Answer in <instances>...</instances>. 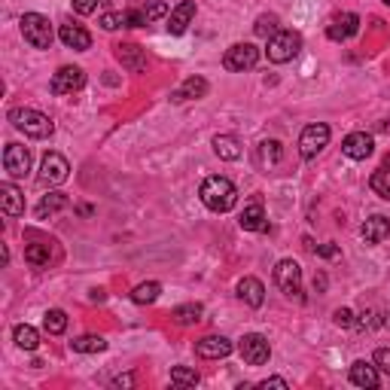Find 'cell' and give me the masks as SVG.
Instances as JSON below:
<instances>
[{"label":"cell","instance_id":"6da1fadb","mask_svg":"<svg viewBox=\"0 0 390 390\" xmlns=\"http://www.w3.org/2000/svg\"><path fill=\"white\" fill-rule=\"evenodd\" d=\"M199 195H201V201H205V208H210L214 214H229V210L238 205V189L226 177H208V180L201 183Z\"/></svg>","mask_w":390,"mask_h":390},{"label":"cell","instance_id":"7a4b0ae2","mask_svg":"<svg viewBox=\"0 0 390 390\" xmlns=\"http://www.w3.org/2000/svg\"><path fill=\"white\" fill-rule=\"evenodd\" d=\"M10 122L19 131H25L28 137H34V140H43V137H49L52 131H55V122H52L46 113L31 110V107H15V110H10Z\"/></svg>","mask_w":390,"mask_h":390},{"label":"cell","instance_id":"3957f363","mask_svg":"<svg viewBox=\"0 0 390 390\" xmlns=\"http://www.w3.org/2000/svg\"><path fill=\"white\" fill-rule=\"evenodd\" d=\"M22 37L25 43H31L34 49H49L52 40H55V31H52V22L40 13H25L22 15Z\"/></svg>","mask_w":390,"mask_h":390},{"label":"cell","instance_id":"277c9868","mask_svg":"<svg viewBox=\"0 0 390 390\" xmlns=\"http://www.w3.org/2000/svg\"><path fill=\"white\" fill-rule=\"evenodd\" d=\"M302 52V37H299L296 31H278L274 37H269V49H265V55H269L271 65H287Z\"/></svg>","mask_w":390,"mask_h":390},{"label":"cell","instance_id":"5b68a950","mask_svg":"<svg viewBox=\"0 0 390 390\" xmlns=\"http://www.w3.org/2000/svg\"><path fill=\"white\" fill-rule=\"evenodd\" d=\"M274 283H278V290L283 292L287 299H299L302 302V269H299L296 260H281L274 265Z\"/></svg>","mask_w":390,"mask_h":390},{"label":"cell","instance_id":"8992f818","mask_svg":"<svg viewBox=\"0 0 390 390\" xmlns=\"http://www.w3.org/2000/svg\"><path fill=\"white\" fill-rule=\"evenodd\" d=\"M256 65H260V49L253 43H235L223 55V67L232 70V74H244V70H253Z\"/></svg>","mask_w":390,"mask_h":390},{"label":"cell","instance_id":"52a82bcc","mask_svg":"<svg viewBox=\"0 0 390 390\" xmlns=\"http://www.w3.org/2000/svg\"><path fill=\"white\" fill-rule=\"evenodd\" d=\"M330 126L326 122H311V126L302 128V135H299V153L302 159H314L317 153H323V147L330 144Z\"/></svg>","mask_w":390,"mask_h":390},{"label":"cell","instance_id":"ba28073f","mask_svg":"<svg viewBox=\"0 0 390 390\" xmlns=\"http://www.w3.org/2000/svg\"><path fill=\"white\" fill-rule=\"evenodd\" d=\"M238 351H241V357H244L247 366H265L269 357H271V344L260 332H247L244 339L238 342Z\"/></svg>","mask_w":390,"mask_h":390},{"label":"cell","instance_id":"9c48e42d","mask_svg":"<svg viewBox=\"0 0 390 390\" xmlns=\"http://www.w3.org/2000/svg\"><path fill=\"white\" fill-rule=\"evenodd\" d=\"M83 86H86L83 67H70V65L58 67L55 74H52V83H49L52 95H74V92H79Z\"/></svg>","mask_w":390,"mask_h":390},{"label":"cell","instance_id":"30bf717a","mask_svg":"<svg viewBox=\"0 0 390 390\" xmlns=\"http://www.w3.org/2000/svg\"><path fill=\"white\" fill-rule=\"evenodd\" d=\"M67 174H70V165H67V159L61 156V153H46V156H43V162H40V183L58 186V183L67 180Z\"/></svg>","mask_w":390,"mask_h":390},{"label":"cell","instance_id":"8fae6325","mask_svg":"<svg viewBox=\"0 0 390 390\" xmlns=\"http://www.w3.org/2000/svg\"><path fill=\"white\" fill-rule=\"evenodd\" d=\"M342 153L354 159V162H363V159H369L375 153V140H372V135H366V131H354V135L342 140Z\"/></svg>","mask_w":390,"mask_h":390},{"label":"cell","instance_id":"7c38bea8","mask_svg":"<svg viewBox=\"0 0 390 390\" xmlns=\"http://www.w3.org/2000/svg\"><path fill=\"white\" fill-rule=\"evenodd\" d=\"M113 52H116V61L128 74H144L147 70V52L137 43H119V46H113Z\"/></svg>","mask_w":390,"mask_h":390},{"label":"cell","instance_id":"4fadbf2b","mask_svg":"<svg viewBox=\"0 0 390 390\" xmlns=\"http://www.w3.org/2000/svg\"><path fill=\"white\" fill-rule=\"evenodd\" d=\"M4 168L10 177H25L31 171V153L22 144H10L4 149Z\"/></svg>","mask_w":390,"mask_h":390},{"label":"cell","instance_id":"5bb4252c","mask_svg":"<svg viewBox=\"0 0 390 390\" xmlns=\"http://www.w3.org/2000/svg\"><path fill=\"white\" fill-rule=\"evenodd\" d=\"M195 354L201 360H220V357H229L232 354V342L226 335H205V339L195 342Z\"/></svg>","mask_w":390,"mask_h":390},{"label":"cell","instance_id":"9a60e30c","mask_svg":"<svg viewBox=\"0 0 390 390\" xmlns=\"http://www.w3.org/2000/svg\"><path fill=\"white\" fill-rule=\"evenodd\" d=\"M58 37H61V43H65L67 49H74V52L92 49V34H88L83 25H74V22L61 25V28H58Z\"/></svg>","mask_w":390,"mask_h":390},{"label":"cell","instance_id":"2e32d148","mask_svg":"<svg viewBox=\"0 0 390 390\" xmlns=\"http://www.w3.org/2000/svg\"><path fill=\"white\" fill-rule=\"evenodd\" d=\"M192 19H195V0H180V4L168 13V31L177 37V34H183L189 28Z\"/></svg>","mask_w":390,"mask_h":390},{"label":"cell","instance_id":"e0dca14e","mask_svg":"<svg viewBox=\"0 0 390 390\" xmlns=\"http://www.w3.org/2000/svg\"><path fill=\"white\" fill-rule=\"evenodd\" d=\"M360 31V15H354V13H342L339 19H335L330 28H326V37L335 40V43H342V40H348L354 37V34Z\"/></svg>","mask_w":390,"mask_h":390},{"label":"cell","instance_id":"ac0fdd59","mask_svg":"<svg viewBox=\"0 0 390 390\" xmlns=\"http://www.w3.org/2000/svg\"><path fill=\"white\" fill-rule=\"evenodd\" d=\"M238 299L250 308H262L265 302V287L260 278H241L238 281Z\"/></svg>","mask_w":390,"mask_h":390},{"label":"cell","instance_id":"d6986e66","mask_svg":"<svg viewBox=\"0 0 390 390\" xmlns=\"http://www.w3.org/2000/svg\"><path fill=\"white\" fill-rule=\"evenodd\" d=\"M360 235H363V241H369V244H381V241H387V238H390V220H387V217H381V214L369 217L366 223H363Z\"/></svg>","mask_w":390,"mask_h":390},{"label":"cell","instance_id":"ffe728a7","mask_svg":"<svg viewBox=\"0 0 390 390\" xmlns=\"http://www.w3.org/2000/svg\"><path fill=\"white\" fill-rule=\"evenodd\" d=\"M0 205H4L6 217H22L25 214V195H22L19 186H13V183L0 186Z\"/></svg>","mask_w":390,"mask_h":390},{"label":"cell","instance_id":"44dd1931","mask_svg":"<svg viewBox=\"0 0 390 390\" xmlns=\"http://www.w3.org/2000/svg\"><path fill=\"white\" fill-rule=\"evenodd\" d=\"M378 366L375 363H366V360H357L351 366V384H357V387H378Z\"/></svg>","mask_w":390,"mask_h":390},{"label":"cell","instance_id":"7402d4cb","mask_svg":"<svg viewBox=\"0 0 390 390\" xmlns=\"http://www.w3.org/2000/svg\"><path fill=\"white\" fill-rule=\"evenodd\" d=\"M208 88H210V86H208V79H201V76H189L180 88H177V92H171V101H174V104H180V101H192V98L199 101V98H205V95H208Z\"/></svg>","mask_w":390,"mask_h":390},{"label":"cell","instance_id":"603a6c76","mask_svg":"<svg viewBox=\"0 0 390 390\" xmlns=\"http://www.w3.org/2000/svg\"><path fill=\"white\" fill-rule=\"evenodd\" d=\"M238 226H241L244 232H262V229H265V208H262V201H250V205L244 208L241 220H238Z\"/></svg>","mask_w":390,"mask_h":390},{"label":"cell","instance_id":"cb8c5ba5","mask_svg":"<svg viewBox=\"0 0 390 390\" xmlns=\"http://www.w3.org/2000/svg\"><path fill=\"white\" fill-rule=\"evenodd\" d=\"M214 153L220 159H226V162H238L244 153V147H241V140H238L235 135H217L214 137Z\"/></svg>","mask_w":390,"mask_h":390},{"label":"cell","instance_id":"d4e9b609","mask_svg":"<svg viewBox=\"0 0 390 390\" xmlns=\"http://www.w3.org/2000/svg\"><path fill=\"white\" fill-rule=\"evenodd\" d=\"M67 205H70V201H67L65 192H49L46 199L37 205V210H34V214H37V220H46V217H55L58 210H65Z\"/></svg>","mask_w":390,"mask_h":390},{"label":"cell","instance_id":"484cf974","mask_svg":"<svg viewBox=\"0 0 390 390\" xmlns=\"http://www.w3.org/2000/svg\"><path fill=\"white\" fill-rule=\"evenodd\" d=\"M70 348L76 354H101L107 351V339L104 335H79V339L70 342Z\"/></svg>","mask_w":390,"mask_h":390},{"label":"cell","instance_id":"4316f807","mask_svg":"<svg viewBox=\"0 0 390 390\" xmlns=\"http://www.w3.org/2000/svg\"><path fill=\"white\" fill-rule=\"evenodd\" d=\"M13 339H15V344H19L22 351H37L40 332L34 330V326H28V323H19V326L13 330Z\"/></svg>","mask_w":390,"mask_h":390},{"label":"cell","instance_id":"83f0119b","mask_svg":"<svg viewBox=\"0 0 390 390\" xmlns=\"http://www.w3.org/2000/svg\"><path fill=\"white\" fill-rule=\"evenodd\" d=\"M201 314H205V308H201L199 302H186V305H177L174 311H171V317L180 326H189V323H199L201 321Z\"/></svg>","mask_w":390,"mask_h":390},{"label":"cell","instance_id":"f1b7e54d","mask_svg":"<svg viewBox=\"0 0 390 390\" xmlns=\"http://www.w3.org/2000/svg\"><path fill=\"white\" fill-rule=\"evenodd\" d=\"M43 330L49 335H61L67 330V314L61 311V308H49V311L43 314Z\"/></svg>","mask_w":390,"mask_h":390},{"label":"cell","instance_id":"f546056e","mask_svg":"<svg viewBox=\"0 0 390 390\" xmlns=\"http://www.w3.org/2000/svg\"><path fill=\"white\" fill-rule=\"evenodd\" d=\"M159 292H162V283L147 281V283H137V287L131 290V299H135L137 305H149V302H156V299H159Z\"/></svg>","mask_w":390,"mask_h":390},{"label":"cell","instance_id":"4dcf8cb0","mask_svg":"<svg viewBox=\"0 0 390 390\" xmlns=\"http://www.w3.org/2000/svg\"><path fill=\"white\" fill-rule=\"evenodd\" d=\"M49 260H52L49 244H28L25 247V262H31L34 269H46Z\"/></svg>","mask_w":390,"mask_h":390},{"label":"cell","instance_id":"1f68e13d","mask_svg":"<svg viewBox=\"0 0 390 390\" xmlns=\"http://www.w3.org/2000/svg\"><path fill=\"white\" fill-rule=\"evenodd\" d=\"M369 186H372V192H375V195H381V199L390 201V165H381L378 171L372 174Z\"/></svg>","mask_w":390,"mask_h":390},{"label":"cell","instance_id":"d6a6232c","mask_svg":"<svg viewBox=\"0 0 390 390\" xmlns=\"http://www.w3.org/2000/svg\"><path fill=\"white\" fill-rule=\"evenodd\" d=\"M283 159V149H281V140H262L260 144V162L262 165H278Z\"/></svg>","mask_w":390,"mask_h":390},{"label":"cell","instance_id":"836d02e7","mask_svg":"<svg viewBox=\"0 0 390 390\" xmlns=\"http://www.w3.org/2000/svg\"><path fill=\"white\" fill-rule=\"evenodd\" d=\"M199 381H201L199 372L189 369V366H174L171 369V384H177V387H195Z\"/></svg>","mask_w":390,"mask_h":390},{"label":"cell","instance_id":"e575fe53","mask_svg":"<svg viewBox=\"0 0 390 390\" xmlns=\"http://www.w3.org/2000/svg\"><path fill=\"white\" fill-rule=\"evenodd\" d=\"M253 31H256V37H265V40L274 37V34H278V15H260Z\"/></svg>","mask_w":390,"mask_h":390},{"label":"cell","instance_id":"d590c367","mask_svg":"<svg viewBox=\"0 0 390 390\" xmlns=\"http://www.w3.org/2000/svg\"><path fill=\"white\" fill-rule=\"evenodd\" d=\"M101 28H104V31L128 28V15H126V13H104V15H101Z\"/></svg>","mask_w":390,"mask_h":390},{"label":"cell","instance_id":"8d00e7d4","mask_svg":"<svg viewBox=\"0 0 390 390\" xmlns=\"http://www.w3.org/2000/svg\"><path fill=\"white\" fill-rule=\"evenodd\" d=\"M144 15H147V22L162 19V15H168V4H162V0H156V4H147L144 6Z\"/></svg>","mask_w":390,"mask_h":390},{"label":"cell","instance_id":"74e56055","mask_svg":"<svg viewBox=\"0 0 390 390\" xmlns=\"http://www.w3.org/2000/svg\"><path fill=\"white\" fill-rule=\"evenodd\" d=\"M332 321H335V326H344V330H348V326H354V311L351 308H339V311L332 314Z\"/></svg>","mask_w":390,"mask_h":390},{"label":"cell","instance_id":"f35d334b","mask_svg":"<svg viewBox=\"0 0 390 390\" xmlns=\"http://www.w3.org/2000/svg\"><path fill=\"white\" fill-rule=\"evenodd\" d=\"M372 360H375V366H378L381 372H387V375H390V348H378Z\"/></svg>","mask_w":390,"mask_h":390},{"label":"cell","instance_id":"ab89813d","mask_svg":"<svg viewBox=\"0 0 390 390\" xmlns=\"http://www.w3.org/2000/svg\"><path fill=\"white\" fill-rule=\"evenodd\" d=\"M381 323H384V321H378L375 311H363L360 314V326H363V330H375V326H381Z\"/></svg>","mask_w":390,"mask_h":390},{"label":"cell","instance_id":"60d3db41","mask_svg":"<svg viewBox=\"0 0 390 390\" xmlns=\"http://www.w3.org/2000/svg\"><path fill=\"white\" fill-rule=\"evenodd\" d=\"M74 10L79 15H92L98 10V0H74Z\"/></svg>","mask_w":390,"mask_h":390},{"label":"cell","instance_id":"b9f144b4","mask_svg":"<svg viewBox=\"0 0 390 390\" xmlns=\"http://www.w3.org/2000/svg\"><path fill=\"white\" fill-rule=\"evenodd\" d=\"M314 253H317V256H323V260H339V256H342V250H339L335 244H323V247H317Z\"/></svg>","mask_w":390,"mask_h":390},{"label":"cell","instance_id":"7bdbcfd3","mask_svg":"<svg viewBox=\"0 0 390 390\" xmlns=\"http://www.w3.org/2000/svg\"><path fill=\"white\" fill-rule=\"evenodd\" d=\"M260 387H265V390H269V387H281V390H287L290 384H287L283 378H265V381H260Z\"/></svg>","mask_w":390,"mask_h":390},{"label":"cell","instance_id":"ee69618b","mask_svg":"<svg viewBox=\"0 0 390 390\" xmlns=\"http://www.w3.org/2000/svg\"><path fill=\"white\" fill-rule=\"evenodd\" d=\"M113 387H135V375H119V378H113Z\"/></svg>","mask_w":390,"mask_h":390},{"label":"cell","instance_id":"f6af8a7d","mask_svg":"<svg viewBox=\"0 0 390 390\" xmlns=\"http://www.w3.org/2000/svg\"><path fill=\"white\" fill-rule=\"evenodd\" d=\"M88 299H92V302H104V299H107V292H104V290H92V292H88Z\"/></svg>","mask_w":390,"mask_h":390},{"label":"cell","instance_id":"bcb514c9","mask_svg":"<svg viewBox=\"0 0 390 390\" xmlns=\"http://www.w3.org/2000/svg\"><path fill=\"white\" fill-rule=\"evenodd\" d=\"M326 287V278H323V274H317V278H314V290H323Z\"/></svg>","mask_w":390,"mask_h":390},{"label":"cell","instance_id":"7dc6e473","mask_svg":"<svg viewBox=\"0 0 390 390\" xmlns=\"http://www.w3.org/2000/svg\"><path fill=\"white\" fill-rule=\"evenodd\" d=\"M384 4H387V6H390V0H384Z\"/></svg>","mask_w":390,"mask_h":390},{"label":"cell","instance_id":"c3c4849f","mask_svg":"<svg viewBox=\"0 0 390 390\" xmlns=\"http://www.w3.org/2000/svg\"><path fill=\"white\" fill-rule=\"evenodd\" d=\"M384 323H390V317H387V321H384Z\"/></svg>","mask_w":390,"mask_h":390}]
</instances>
